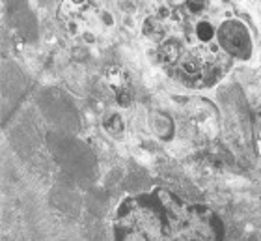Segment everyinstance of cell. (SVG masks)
<instances>
[{"label":"cell","mask_w":261,"mask_h":241,"mask_svg":"<svg viewBox=\"0 0 261 241\" xmlns=\"http://www.w3.org/2000/svg\"><path fill=\"white\" fill-rule=\"evenodd\" d=\"M196 34H198V38L201 41H209L213 38V34H215V28L209 21H200L196 25Z\"/></svg>","instance_id":"8992f818"},{"label":"cell","mask_w":261,"mask_h":241,"mask_svg":"<svg viewBox=\"0 0 261 241\" xmlns=\"http://www.w3.org/2000/svg\"><path fill=\"white\" fill-rule=\"evenodd\" d=\"M73 2H75V4H82V2H84V0H73Z\"/></svg>","instance_id":"9c48e42d"},{"label":"cell","mask_w":261,"mask_h":241,"mask_svg":"<svg viewBox=\"0 0 261 241\" xmlns=\"http://www.w3.org/2000/svg\"><path fill=\"white\" fill-rule=\"evenodd\" d=\"M181 55V45L175 39H168L159 47V60L164 64H174Z\"/></svg>","instance_id":"3957f363"},{"label":"cell","mask_w":261,"mask_h":241,"mask_svg":"<svg viewBox=\"0 0 261 241\" xmlns=\"http://www.w3.org/2000/svg\"><path fill=\"white\" fill-rule=\"evenodd\" d=\"M187 8L191 13H200L205 8V0H187Z\"/></svg>","instance_id":"ba28073f"},{"label":"cell","mask_w":261,"mask_h":241,"mask_svg":"<svg viewBox=\"0 0 261 241\" xmlns=\"http://www.w3.org/2000/svg\"><path fill=\"white\" fill-rule=\"evenodd\" d=\"M218 41L224 49L231 53L235 56H245L250 55L252 51V41L250 34L246 30V27L239 21H226L222 27L218 28Z\"/></svg>","instance_id":"7a4b0ae2"},{"label":"cell","mask_w":261,"mask_h":241,"mask_svg":"<svg viewBox=\"0 0 261 241\" xmlns=\"http://www.w3.org/2000/svg\"><path fill=\"white\" fill-rule=\"evenodd\" d=\"M217 55L215 51L196 47L181 60V71L187 79H192L194 84H207L218 77Z\"/></svg>","instance_id":"6da1fadb"},{"label":"cell","mask_w":261,"mask_h":241,"mask_svg":"<svg viewBox=\"0 0 261 241\" xmlns=\"http://www.w3.org/2000/svg\"><path fill=\"white\" fill-rule=\"evenodd\" d=\"M107 81L112 84L114 88L120 90L121 86H125V75L121 71L120 67H109V71H107Z\"/></svg>","instance_id":"5b68a950"},{"label":"cell","mask_w":261,"mask_h":241,"mask_svg":"<svg viewBox=\"0 0 261 241\" xmlns=\"http://www.w3.org/2000/svg\"><path fill=\"white\" fill-rule=\"evenodd\" d=\"M105 127H107V131L109 133L118 135V133L123 131V122H121L120 116H112V118H109V122L105 124Z\"/></svg>","instance_id":"52a82bcc"},{"label":"cell","mask_w":261,"mask_h":241,"mask_svg":"<svg viewBox=\"0 0 261 241\" xmlns=\"http://www.w3.org/2000/svg\"><path fill=\"white\" fill-rule=\"evenodd\" d=\"M142 30H144V36H147V38L153 39V41H161L164 36L163 22H161V19H157V17H149V19H146Z\"/></svg>","instance_id":"277c9868"}]
</instances>
